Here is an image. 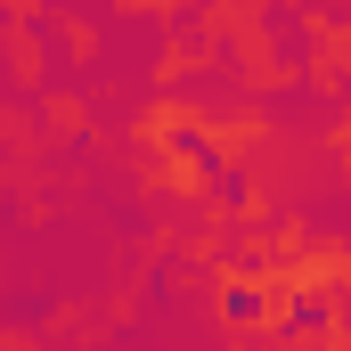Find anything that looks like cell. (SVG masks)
<instances>
[{
  "mask_svg": "<svg viewBox=\"0 0 351 351\" xmlns=\"http://www.w3.org/2000/svg\"><path fill=\"white\" fill-rule=\"evenodd\" d=\"M262 311H269V302L254 294V286H229V319H262Z\"/></svg>",
  "mask_w": 351,
  "mask_h": 351,
  "instance_id": "cell-2",
  "label": "cell"
},
{
  "mask_svg": "<svg viewBox=\"0 0 351 351\" xmlns=\"http://www.w3.org/2000/svg\"><path fill=\"white\" fill-rule=\"evenodd\" d=\"M319 327H327V302L302 294V302H294V335H319Z\"/></svg>",
  "mask_w": 351,
  "mask_h": 351,
  "instance_id": "cell-1",
  "label": "cell"
}]
</instances>
